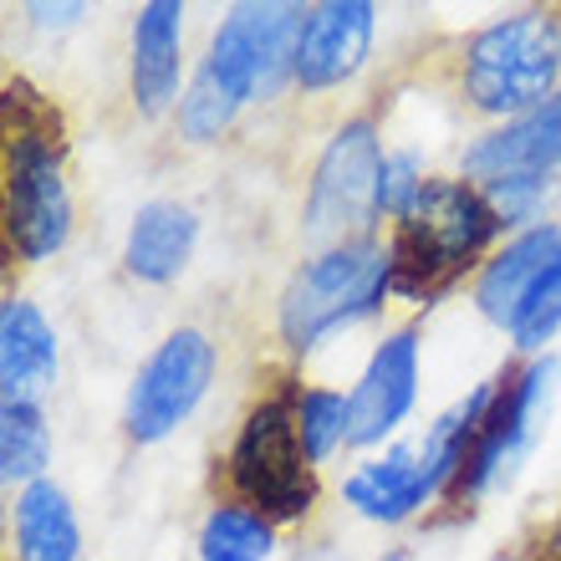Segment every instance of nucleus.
Wrapping results in <instances>:
<instances>
[{"label":"nucleus","instance_id":"18","mask_svg":"<svg viewBox=\"0 0 561 561\" xmlns=\"http://www.w3.org/2000/svg\"><path fill=\"white\" fill-rule=\"evenodd\" d=\"M77 516L67 490L36 480L15 495V557L21 561H77Z\"/></svg>","mask_w":561,"mask_h":561},{"label":"nucleus","instance_id":"27","mask_svg":"<svg viewBox=\"0 0 561 561\" xmlns=\"http://www.w3.org/2000/svg\"><path fill=\"white\" fill-rule=\"evenodd\" d=\"M383 561H403V557H383Z\"/></svg>","mask_w":561,"mask_h":561},{"label":"nucleus","instance_id":"12","mask_svg":"<svg viewBox=\"0 0 561 561\" xmlns=\"http://www.w3.org/2000/svg\"><path fill=\"white\" fill-rule=\"evenodd\" d=\"M557 163H561V92L551 103L531 107L526 118H511L505 128L474 138L465 148V174L480 190L495 184V179H520V174L551 179Z\"/></svg>","mask_w":561,"mask_h":561},{"label":"nucleus","instance_id":"16","mask_svg":"<svg viewBox=\"0 0 561 561\" xmlns=\"http://www.w3.org/2000/svg\"><path fill=\"white\" fill-rule=\"evenodd\" d=\"M342 495H347V505H353L357 516L393 526V520H409L419 505L434 501V485H428V474H424L419 444H399V449H388L383 459L357 465V470L347 474Z\"/></svg>","mask_w":561,"mask_h":561},{"label":"nucleus","instance_id":"15","mask_svg":"<svg viewBox=\"0 0 561 561\" xmlns=\"http://www.w3.org/2000/svg\"><path fill=\"white\" fill-rule=\"evenodd\" d=\"M51 378H57V332L36 311V301L11 296L0 307V383H5V403H36V393Z\"/></svg>","mask_w":561,"mask_h":561},{"label":"nucleus","instance_id":"2","mask_svg":"<svg viewBox=\"0 0 561 561\" xmlns=\"http://www.w3.org/2000/svg\"><path fill=\"white\" fill-rule=\"evenodd\" d=\"M388 291H393V261L383 245H373V240L327 245L280 291V342L291 353H311L337 327L373 317Z\"/></svg>","mask_w":561,"mask_h":561},{"label":"nucleus","instance_id":"20","mask_svg":"<svg viewBox=\"0 0 561 561\" xmlns=\"http://www.w3.org/2000/svg\"><path fill=\"white\" fill-rule=\"evenodd\" d=\"M51 459V428L36 403H5L0 409V474L5 485H36Z\"/></svg>","mask_w":561,"mask_h":561},{"label":"nucleus","instance_id":"1","mask_svg":"<svg viewBox=\"0 0 561 561\" xmlns=\"http://www.w3.org/2000/svg\"><path fill=\"white\" fill-rule=\"evenodd\" d=\"M505 225L490 209V199L459 179H428L419 205L399 220V236L388 245L393 261V291L428 301L444 291Z\"/></svg>","mask_w":561,"mask_h":561},{"label":"nucleus","instance_id":"13","mask_svg":"<svg viewBox=\"0 0 561 561\" xmlns=\"http://www.w3.org/2000/svg\"><path fill=\"white\" fill-rule=\"evenodd\" d=\"M561 266V225H531L505 245L495 261H485L480 280H474V307L480 317L495 327H516V317L526 311V301L536 296V286Z\"/></svg>","mask_w":561,"mask_h":561},{"label":"nucleus","instance_id":"22","mask_svg":"<svg viewBox=\"0 0 561 561\" xmlns=\"http://www.w3.org/2000/svg\"><path fill=\"white\" fill-rule=\"evenodd\" d=\"M240 98L225 82H215V77L199 67L194 72V82H190V92L179 98V134L190 138V144H215V138L236 123V113H240Z\"/></svg>","mask_w":561,"mask_h":561},{"label":"nucleus","instance_id":"17","mask_svg":"<svg viewBox=\"0 0 561 561\" xmlns=\"http://www.w3.org/2000/svg\"><path fill=\"white\" fill-rule=\"evenodd\" d=\"M194 240H199V220L194 209L174 205V199H148L128 225V245H123V266L134 271L138 280H174L179 271L190 266Z\"/></svg>","mask_w":561,"mask_h":561},{"label":"nucleus","instance_id":"25","mask_svg":"<svg viewBox=\"0 0 561 561\" xmlns=\"http://www.w3.org/2000/svg\"><path fill=\"white\" fill-rule=\"evenodd\" d=\"M424 184H428V179H419V159H414V153H393V159H388V174H383V215L403 220V215L419 205Z\"/></svg>","mask_w":561,"mask_h":561},{"label":"nucleus","instance_id":"19","mask_svg":"<svg viewBox=\"0 0 561 561\" xmlns=\"http://www.w3.org/2000/svg\"><path fill=\"white\" fill-rule=\"evenodd\" d=\"M276 526L251 505H215L199 526V561H266Z\"/></svg>","mask_w":561,"mask_h":561},{"label":"nucleus","instance_id":"21","mask_svg":"<svg viewBox=\"0 0 561 561\" xmlns=\"http://www.w3.org/2000/svg\"><path fill=\"white\" fill-rule=\"evenodd\" d=\"M296 434L311 465H322L337 444H353V399H342L332 388H307L296 393Z\"/></svg>","mask_w":561,"mask_h":561},{"label":"nucleus","instance_id":"4","mask_svg":"<svg viewBox=\"0 0 561 561\" xmlns=\"http://www.w3.org/2000/svg\"><path fill=\"white\" fill-rule=\"evenodd\" d=\"M230 485L251 511L276 520H301L317 501V474L296 434V409L286 399L255 403L230 449Z\"/></svg>","mask_w":561,"mask_h":561},{"label":"nucleus","instance_id":"8","mask_svg":"<svg viewBox=\"0 0 561 561\" xmlns=\"http://www.w3.org/2000/svg\"><path fill=\"white\" fill-rule=\"evenodd\" d=\"M209 378H215V342L194 327L169 332L128 388V403H123L128 439L159 444L163 434H174L209 393Z\"/></svg>","mask_w":561,"mask_h":561},{"label":"nucleus","instance_id":"5","mask_svg":"<svg viewBox=\"0 0 561 561\" xmlns=\"http://www.w3.org/2000/svg\"><path fill=\"white\" fill-rule=\"evenodd\" d=\"M383 174L388 153L378 128L368 118L342 123L317 159V174H311L307 236L327 240V245L368 240V225L383 215Z\"/></svg>","mask_w":561,"mask_h":561},{"label":"nucleus","instance_id":"7","mask_svg":"<svg viewBox=\"0 0 561 561\" xmlns=\"http://www.w3.org/2000/svg\"><path fill=\"white\" fill-rule=\"evenodd\" d=\"M5 236L21 261H46L72 236V194L51 138L15 128L5 153Z\"/></svg>","mask_w":561,"mask_h":561},{"label":"nucleus","instance_id":"3","mask_svg":"<svg viewBox=\"0 0 561 561\" xmlns=\"http://www.w3.org/2000/svg\"><path fill=\"white\" fill-rule=\"evenodd\" d=\"M561 77V21L547 11H520L485 26L465 46V98L480 113H516L557 98Z\"/></svg>","mask_w":561,"mask_h":561},{"label":"nucleus","instance_id":"11","mask_svg":"<svg viewBox=\"0 0 561 561\" xmlns=\"http://www.w3.org/2000/svg\"><path fill=\"white\" fill-rule=\"evenodd\" d=\"M419 399V332L403 327L388 342H378V353L368 357V368L353 388V444H378L383 434L409 419Z\"/></svg>","mask_w":561,"mask_h":561},{"label":"nucleus","instance_id":"10","mask_svg":"<svg viewBox=\"0 0 561 561\" xmlns=\"http://www.w3.org/2000/svg\"><path fill=\"white\" fill-rule=\"evenodd\" d=\"M373 26H378V11L368 0L311 5L307 21H301V46H296V82L307 92H327L357 77L368 61Z\"/></svg>","mask_w":561,"mask_h":561},{"label":"nucleus","instance_id":"9","mask_svg":"<svg viewBox=\"0 0 561 561\" xmlns=\"http://www.w3.org/2000/svg\"><path fill=\"white\" fill-rule=\"evenodd\" d=\"M551 383H557V363L551 357H541V363H531V368H520L495 383L490 414L480 424V434H474V449L455 480V495H470L474 501V495H485L495 480H505V474L516 470L536 434V419L551 403Z\"/></svg>","mask_w":561,"mask_h":561},{"label":"nucleus","instance_id":"14","mask_svg":"<svg viewBox=\"0 0 561 561\" xmlns=\"http://www.w3.org/2000/svg\"><path fill=\"white\" fill-rule=\"evenodd\" d=\"M179 72H184V5L148 0L134 15V57H128V88L144 118H159L174 98H184Z\"/></svg>","mask_w":561,"mask_h":561},{"label":"nucleus","instance_id":"24","mask_svg":"<svg viewBox=\"0 0 561 561\" xmlns=\"http://www.w3.org/2000/svg\"><path fill=\"white\" fill-rule=\"evenodd\" d=\"M480 194H485L490 209L501 215V225H526V220H536V215H541V205H547L551 179H536V174L495 179V184H485Z\"/></svg>","mask_w":561,"mask_h":561},{"label":"nucleus","instance_id":"26","mask_svg":"<svg viewBox=\"0 0 561 561\" xmlns=\"http://www.w3.org/2000/svg\"><path fill=\"white\" fill-rule=\"evenodd\" d=\"M31 15H36L42 26H72L77 15H82V5H31Z\"/></svg>","mask_w":561,"mask_h":561},{"label":"nucleus","instance_id":"23","mask_svg":"<svg viewBox=\"0 0 561 561\" xmlns=\"http://www.w3.org/2000/svg\"><path fill=\"white\" fill-rule=\"evenodd\" d=\"M557 332H561V266L536 286V296L526 301V311L516 317V327H511V337H516L520 353H541Z\"/></svg>","mask_w":561,"mask_h":561},{"label":"nucleus","instance_id":"6","mask_svg":"<svg viewBox=\"0 0 561 561\" xmlns=\"http://www.w3.org/2000/svg\"><path fill=\"white\" fill-rule=\"evenodd\" d=\"M301 21H307V11H301V5H280V0H266V5H236V11L215 26L209 51L199 67H205L215 82H225L240 103L276 98V92L296 77Z\"/></svg>","mask_w":561,"mask_h":561}]
</instances>
